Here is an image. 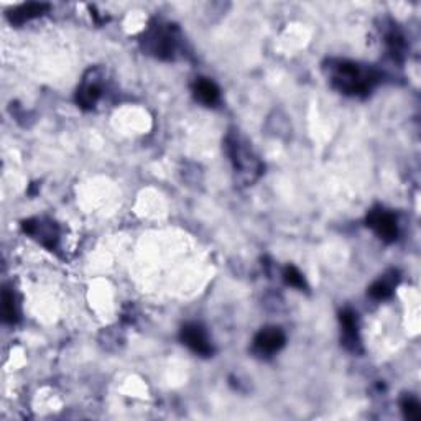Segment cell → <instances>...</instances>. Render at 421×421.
I'll return each instance as SVG.
<instances>
[{"label": "cell", "instance_id": "obj_11", "mask_svg": "<svg viewBox=\"0 0 421 421\" xmlns=\"http://www.w3.org/2000/svg\"><path fill=\"white\" fill-rule=\"evenodd\" d=\"M397 272H391L390 275H385L380 280H377L372 286L369 288V295L375 299H387L391 297L394 293L395 285H397Z\"/></svg>", "mask_w": 421, "mask_h": 421}, {"label": "cell", "instance_id": "obj_13", "mask_svg": "<svg viewBox=\"0 0 421 421\" xmlns=\"http://www.w3.org/2000/svg\"><path fill=\"white\" fill-rule=\"evenodd\" d=\"M2 315L5 323L14 324L19 321V311H16V303H15V295L14 291L8 288H3L2 293Z\"/></svg>", "mask_w": 421, "mask_h": 421}, {"label": "cell", "instance_id": "obj_5", "mask_svg": "<svg viewBox=\"0 0 421 421\" xmlns=\"http://www.w3.org/2000/svg\"><path fill=\"white\" fill-rule=\"evenodd\" d=\"M367 226L385 242H394L398 237L397 219L385 209H372L367 214Z\"/></svg>", "mask_w": 421, "mask_h": 421}, {"label": "cell", "instance_id": "obj_2", "mask_svg": "<svg viewBox=\"0 0 421 421\" xmlns=\"http://www.w3.org/2000/svg\"><path fill=\"white\" fill-rule=\"evenodd\" d=\"M141 43L150 55H155L161 60H173L180 45V36L173 25L157 23L145 33Z\"/></svg>", "mask_w": 421, "mask_h": 421}, {"label": "cell", "instance_id": "obj_6", "mask_svg": "<svg viewBox=\"0 0 421 421\" xmlns=\"http://www.w3.org/2000/svg\"><path fill=\"white\" fill-rule=\"evenodd\" d=\"M285 334L280 328H265L253 339V351L260 356H272L285 345Z\"/></svg>", "mask_w": 421, "mask_h": 421}, {"label": "cell", "instance_id": "obj_9", "mask_svg": "<svg viewBox=\"0 0 421 421\" xmlns=\"http://www.w3.org/2000/svg\"><path fill=\"white\" fill-rule=\"evenodd\" d=\"M48 8H49L48 3H35V2L23 3V5L14 8V10L8 14V20L15 25H22L25 22H28V20L43 15Z\"/></svg>", "mask_w": 421, "mask_h": 421}, {"label": "cell", "instance_id": "obj_3", "mask_svg": "<svg viewBox=\"0 0 421 421\" xmlns=\"http://www.w3.org/2000/svg\"><path fill=\"white\" fill-rule=\"evenodd\" d=\"M226 148L236 172L245 174L250 183L255 180L260 174L262 165L258 158L252 153V148H249L247 141L242 140L239 135H229L226 140Z\"/></svg>", "mask_w": 421, "mask_h": 421}, {"label": "cell", "instance_id": "obj_14", "mask_svg": "<svg viewBox=\"0 0 421 421\" xmlns=\"http://www.w3.org/2000/svg\"><path fill=\"white\" fill-rule=\"evenodd\" d=\"M283 278H285L286 285L295 286V288L298 290H304L306 288V282H304L303 275L299 273V270L297 266L288 265L285 270H283Z\"/></svg>", "mask_w": 421, "mask_h": 421}, {"label": "cell", "instance_id": "obj_15", "mask_svg": "<svg viewBox=\"0 0 421 421\" xmlns=\"http://www.w3.org/2000/svg\"><path fill=\"white\" fill-rule=\"evenodd\" d=\"M402 410L408 420H413V421L421 420V407H420L418 400H415L411 397L403 398Z\"/></svg>", "mask_w": 421, "mask_h": 421}, {"label": "cell", "instance_id": "obj_7", "mask_svg": "<svg viewBox=\"0 0 421 421\" xmlns=\"http://www.w3.org/2000/svg\"><path fill=\"white\" fill-rule=\"evenodd\" d=\"M181 341L185 343L191 351L199 354V356H211L212 354V345L207 339L206 331L201 324H186L181 329Z\"/></svg>", "mask_w": 421, "mask_h": 421}, {"label": "cell", "instance_id": "obj_4", "mask_svg": "<svg viewBox=\"0 0 421 421\" xmlns=\"http://www.w3.org/2000/svg\"><path fill=\"white\" fill-rule=\"evenodd\" d=\"M23 231L28 236H32L33 239L38 240L43 247L49 250H55L58 239H60V232H58V226L53 220L36 218V219H28L23 220L22 224Z\"/></svg>", "mask_w": 421, "mask_h": 421}, {"label": "cell", "instance_id": "obj_10", "mask_svg": "<svg viewBox=\"0 0 421 421\" xmlns=\"http://www.w3.org/2000/svg\"><path fill=\"white\" fill-rule=\"evenodd\" d=\"M101 98V84L95 79H87L82 82V86L78 89L76 101L82 109H93L95 102Z\"/></svg>", "mask_w": 421, "mask_h": 421}, {"label": "cell", "instance_id": "obj_1", "mask_svg": "<svg viewBox=\"0 0 421 421\" xmlns=\"http://www.w3.org/2000/svg\"><path fill=\"white\" fill-rule=\"evenodd\" d=\"M329 78L334 87L349 95L367 94L378 79L375 71L364 69L349 61L329 62Z\"/></svg>", "mask_w": 421, "mask_h": 421}, {"label": "cell", "instance_id": "obj_8", "mask_svg": "<svg viewBox=\"0 0 421 421\" xmlns=\"http://www.w3.org/2000/svg\"><path fill=\"white\" fill-rule=\"evenodd\" d=\"M193 93L194 98L198 99L199 102H203L204 106H216V104L219 102L220 93H219V87L216 86V82H212L211 79L206 78H199L196 79L194 84H193Z\"/></svg>", "mask_w": 421, "mask_h": 421}, {"label": "cell", "instance_id": "obj_12", "mask_svg": "<svg viewBox=\"0 0 421 421\" xmlns=\"http://www.w3.org/2000/svg\"><path fill=\"white\" fill-rule=\"evenodd\" d=\"M341 324L344 328V341L348 348L356 351L357 345V315L351 310H344L341 312Z\"/></svg>", "mask_w": 421, "mask_h": 421}]
</instances>
